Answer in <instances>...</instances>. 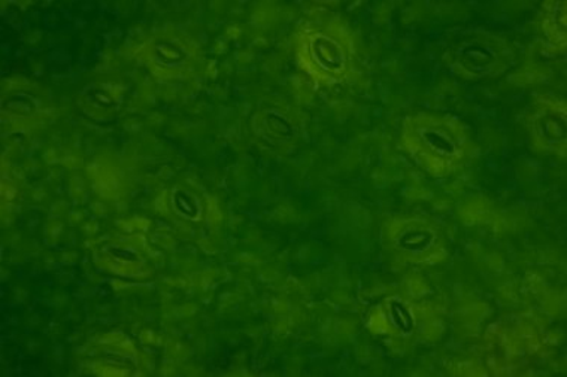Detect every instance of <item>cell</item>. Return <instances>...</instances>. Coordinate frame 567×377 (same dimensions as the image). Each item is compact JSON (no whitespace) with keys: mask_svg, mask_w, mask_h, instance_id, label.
Returning <instances> with one entry per match:
<instances>
[{"mask_svg":"<svg viewBox=\"0 0 567 377\" xmlns=\"http://www.w3.org/2000/svg\"><path fill=\"white\" fill-rule=\"evenodd\" d=\"M402 143L416 165L435 177H446L462 169L474 149L465 124L450 115L431 113L406 119Z\"/></svg>","mask_w":567,"mask_h":377,"instance_id":"cell-1","label":"cell"},{"mask_svg":"<svg viewBox=\"0 0 567 377\" xmlns=\"http://www.w3.org/2000/svg\"><path fill=\"white\" fill-rule=\"evenodd\" d=\"M446 59L458 75L472 80L493 78L508 71L514 51L499 34L472 30L449 46Z\"/></svg>","mask_w":567,"mask_h":377,"instance_id":"cell-2","label":"cell"},{"mask_svg":"<svg viewBox=\"0 0 567 377\" xmlns=\"http://www.w3.org/2000/svg\"><path fill=\"white\" fill-rule=\"evenodd\" d=\"M389 245L394 254L411 263H424L441 251L440 229L421 218H402L389 227Z\"/></svg>","mask_w":567,"mask_h":377,"instance_id":"cell-3","label":"cell"},{"mask_svg":"<svg viewBox=\"0 0 567 377\" xmlns=\"http://www.w3.org/2000/svg\"><path fill=\"white\" fill-rule=\"evenodd\" d=\"M532 135L540 148L558 151L566 139L565 111L557 106H544L532 119Z\"/></svg>","mask_w":567,"mask_h":377,"instance_id":"cell-4","label":"cell"}]
</instances>
